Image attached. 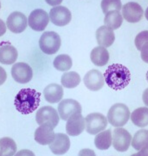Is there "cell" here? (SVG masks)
I'll list each match as a JSON object with an SVG mask.
<instances>
[{
  "label": "cell",
  "instance_id": "6da1fadb",
  "mask_svg": "<svg viewBox=\"0 0 148 156\" xmlns=\"http://www.w3.org/2000/svg\"><path fill=\"white\" fill-rule=\"evenodd\" d=\"M104 76L107 85L116 91L126 88L131 80V73L128 69L118 63L109 66Z\"/></svg>",
  "mask_w": 148,
  "mask_h": 156
},
{
  "label": "cell",
  "instance_id": "7a4b0ae2",
  "mask_svg": "<svg viewBox=\"0 0 148 156\" xmlns=\"http://www.w3.org/2000/svg\"><path fill=\"white\" fill-rule=\"evenodd\" d=\"M41 94L35 90L23 88L16 96L14 105L16 108L22 114L32 113L39 106Z\"/></svg>",
  "mask_w": 148,
  "mask_h": 156
},
{
  "label": "cell",
  "instance_id": "3957f363",
  "mask_svg": "<svg viewBox=\"0 0 148 156\" xmlns=\"http://www.w3.org/2000/svg\"><path fill=\"white\" fill-rule=\"evenodd\" d=\"M130 112L125 104L117 103L111 107L107 114L109 122L115 127L123 126L130 119Z\"/></svg>",
  "mask_w": 148,
  "mask_h": 156
},
{
  "label": "cell",
  "instance_id": "277c9868",
  "mask_svg": "<svg viewBox=\"0 0 148 156\" xmlns=\"http://www.w3.org/2000/svg\"><path fill=\"white\" fill-rule=\"evenodd\" d=\"M40 48L46 54L56 53L60 49L61 40L60 36L54 32H46L43 34L39 41Z\"/></svg>",
  "mask_w": 148,
  "mask_h": 156
},
{
  "label": "cell",
  "instance_id": "5b68a950",
  "mask_svg": "<svg viewBox=\"0 0 148 156\" xmlns=\"http://www.w3.org/2000/svg\"><path fill=\"white\" fill-rule=\"evenodd\" d=\"M86 130L91 135L97 134L106 129L107 126V119L100 113H92L88 114L85 119Z\"/></svg>",
  "mask_w": 148,
  "mask_h": 156
},
{
  "label": "cell",
  "instance_id": "8992f818",
  "mask_svg": "<svg viewBox=\"0 0 148 156\" xmlns=\"http://www.w3.org/2000/svg\"><path fill=\"white\" fill-rule=\"evenodd\" d=\"M36 119L40 126L45 123L49 124L55 129L59 123V118L56 109L50 106H46L41 107L37 111Z\"/></svg>",
  "mask_w": 148,
  "mask_h": 156
},
{
  "label": "cell",
  "instance_id": "52a82bcc",
  "mask_svg": "<svg viewBox=\"0 0 148 156\" xmlns=\"http://www.w3.org/2000/svg\"><path fill=\"white\" fill-rule=\"evenodd\" d=\"M132 139L131 135L123 128H117L113 133V144L118 151H126L129 148Z\"/></svg>",
  "mask_w": 148,
  "mask_h": 156
},
{
  "label": "cell",
  "instance_id": "ba28073f",
  "mask_svg": "<svg viewBox=\"0 0 148 156\" xmlns=\"http://www.w3.org/2000/svg\"><path fill=\"white\" fill-rule=\"evenodd\" d=\"M11 74L16 82L20 84H26L32 80L33 71L32 68L27 63L19 62L12 67Z\"/></svg>",
  "mask_w": 148,
  "mask_h": 156
},
{
  "label": "cell",
  "instance_id": "9c48e42d",
  "mask_svg": "<svg viewBox=\"0 0 148 156\" xmlns=\"http://www.w3.org/2000/svg\"><path fill=\"white\" fill-rule=\"evenodd\" d=\"M58 110L61 118L67 121L74 114L81 113L82 107L79 102L72 99L63 100L59 104Z\"/></svg>",
  "mask_w": 148,
  "mask_h": 156
},
{
  "label": "cell",
  "instance_id": "30bf717a",
  "mask_svg": "<svg viewBox=\"0 0 148 156\" xmlns=\"http://www.w3.org/2000/svg\"><path fill=\"white\" fill-rule=\"evenodd\" d=\"M49 22L48 13L42 9H36L33 11L28 18L29 27L36 31H43Z\"/></svg>",
  "mask_w": 148,
  "mask_h": 156
},
{
  "label": "cell",
  "instance_id": "8fae6325",
  "mask_svg": "<svg viewBox=\"0 0 148 156\" xmlns=\"http://www.w3.org/2000/svg\"><path fill=\"white\" fill-rule=\"evenodd\" d=\"M49 15L52 23L59 27L67 25L72 20L71 12L67 8L62 6L52 8Z\"/></svg>",
  "mask_w": 148,
  "mask_h": 156
},
{
  "label": "cell",
  "instance_id": "7c38bea8",
  "mask_svg": "<svg viewBox=\"0 0 148 156\" xmlns=\"http://www.w3.org/2000/svg\"><path fill=\"white\" fill-rule=\"evenodd\" d=\"M6 25L12 32L20 34L23 32L27 27V18L20 12H13L8 17Z\"/></svg>",
  "mask_w": 148,
  "mask_h": 156
},
{
  "label": "cell",
  "instance_id": "4fadbf2b",
  "mask_svg": "<svg viewBox=\"0 0 148 156\" xmlns=\"http://www.w3.org/2000/svg\"><path fill=\"white\" fill-rule=\"evenodd\" d=\"M143 9L137 3L130 2L123 6L124 18L130 23H135L140 21L143 17Z\"/></svg>",
  "mask_w": 148,
  "mask_h": 156
},
{
  "label": "cell",
  "instance_id": "5bb4252c",
  "mask_svg": "<svg viewBox=\"0 0 148 156\" xmlns=\"http://www.w3.org/2000/svg\"><path fill=\"white\" fill-rule=\"evenodd\" d=\"M85 86L92 91H97L103 87L104 81L103 75L100 71L93 69L89 71L83 79Z\"/></svg>",
  "mask_w": 148,
  "mask_h": 156
},
{
  "label": "cell",
  "instance_id": "9a60e30c",
  "mask_svg": "<svg viewBox=\"0 0 148 156\" xmlns=\"http://www.w3.org/2000/svg\"><path fill=\"white\" fill-rule=\"evenodd\" d=\"M51 125L45 123L41 125L35 131L34 140L40 144L49 145L54 139L55 133Z\"/></svg>",
  "mask_w": 148,
  "mask_h": 156
},
{
  "label": "cell",
  "instance_id": "2e32d148",
  "mask_svg": "<svg viewBox=\"0 0 148 156\" xmlns=\"http://www.w3.org/2000/svg\"><path fill=\"white\" fill-rule=\"evenodd\" d=\"M85 119L81 113L74 114L68 119L66 131L70 136H77L84 131Z\"/></svg>",
  "mask_w": 148,
  "mask_h": 156
},
{
  "label": "cell",
  "instance_id": "e0dca14e",
  "mask_svg": "<svg viewBox=\"0 0 148 156\" xmlns=\"http://www.w3.org/2000/svg\"><path fill=\"white\" fill-rule=\"evenodd\" d=\"M70 146L69 136L63 133H57L54 139L49 144V147L52 152L56 155H63L68 151Z\"/></svg>",
  "mask_w": 148,
  "mask_h": 156
},
{
  "label": "cell",
  "instance_id": "ac0fdd59",
  "mask_svg": "<svg viewBox=\"0 0 148 156\" xmlns=\"http://www.w3.org/2000/svg\"><path fill=\"white\" fill-rule=\"evenodd\" d=\"M43 93L45 100L49 103H56L63 98V90L60 85L53 83L46 87Z\"/></svg>",
  "mask_w": 148,
  "mask_h": 156
},
{
  "label": "cell",
  "instance_id": "d6986e66",
  "mask_svg": "<svg viewBox=\"0 0 148 156\" xmlns=\"http://www.w3.org/2000/svg\"><path fill=\"white\" fill-rule=\"evenodd\" d=\"M96 39L98 44L104 47L112 45L115 39L114 31L105 26H103L96 32Z\"/></svg>",
  "mask_w": 148,
  "mask_h": 156
},
{
  "label": "cell",
  "instance_id": "ffe728a7",
  "mask_svg": "<svg viewBox=\"0 0 148 156\" xmlns=\"http://www.w3.org/2000/svg\"><path fill=\"white\" fill-rule=\"evenodd\" d=\"M18 52L16 48L8 43L1 45L0 48V62L4 65H10L16 61Z\"/></svg>",
  "mask_w": 148,
  "mask_h": 156
},
{
  "label": "cell",
  "instance_id": "44dd1931",
  "mask_svg": "<svg viewBox=\"0 0 148 156\" xmlns=\"http://www.w3.org/2000/svg\"><path fill=\"white\" fill-rule=\"evenodd\" d=\"M108 51L102 46H98L93 48L90 54L92 62L97 66H103L107 64L109 59Z\"/></svg>",
  "mask_w": 148,
  "mask_h": 156
},
{
  "label": "cell",
  "instance_id": "7402d4cb",
  "mask_svg": "<svg viewBox=\"0 0 148 156\" xmlns=\"http://www.w3.org/2000/svg\"><path fill=\"white\" fill-rule=\"evenodd\" d=\"M148 109L147 107H140L132 112L131 120L138 127L143 128L148 125Z\"/></svg>",
  "mask_w": 148,
  "mask_h": 156
},
{
  "label": "cell",
  "instance_id": "603a6c76",
  "mask_svg": "<svg viewBox=\"0 0 148 156\" xmlns=\"http://www.w3.org/2000/svg\"><path fill=\"white\" fill-rule=\"evenodd\" d=\"M123 18L120 12L117 10L109 12L106 14L104 18V24L106 27L111 30H116L121 27L123 22Z\"/></svg>",
  "mask_w": 148,
  "mask_h": 156
},
{
  "label": "cell",
  "instance_id": "cb8c5ba5",
  "mask_svg": "<svg viewBox=\"0 0 148 156\" xmlns=\"http://www.w3.org/2000/svg\"><path fill=\"white\" fill-rule=\"evenodd\" d=\"M112 143L111 130L108 129L99 133L95 138V144L96 148L100 150H107Z\"/></svg>",
  "mask_w": 148,
  "mask_h": 156
},
{
  "label": "cell",
  "instance_id": "d4e9b609",
  "mask_svg": "<svg viewBox=\"0 0 148 156\" xmlns=\"http://www.w3.org/2000/svg\"><path fill=\"white\" fill-rule=\"evenodd\" d=\"M148 134L147 130L142 129L137 131L132 140V147L138 151L147 149Z\"/></svg>",
  "mask_w": 148,
  "mask_h": 156
},
{
  "label": "cell",
  "instance_id": "484cf974",
  "mask_svg": "<svg viewBox=\"0 0 148 156\" xmlns=\"http://www.w3.org/2000/svg\"><path fill=\"white\" fill-rule=\"evenodd\" d=\"M0 155L13 156L17 151V145L12 138L4 137L0 140Z\"/></svg>",
  "mask_w": 148,
  "mask_h": 156
},
{
  "label": "cell",
  "instance_id": "4316f807",
  "mask_svg": "<svg viewBox=\"0 0 148 156\" xmlns=\"http://www.w3.org/2000/svg\"><path fill=\"white\" fill-rule=\"evenodd\" d=\"M81 81L80 75L75 72L65 73L62 76L61 82L64 87L72 88L79 85Z\"/></svg>",
  "mask_w": 148,
  "mask_h": 156
},
{
  "label": "cell",
  "instance_id": "83f0119b",
  "mask_svg": "<svg viewBox=\"0 0 148 156\" xmlns=\"http://www.w3.org/2000/svg\"><path fill=\"white\" fill-rule=\"evenodd\" d=\"M53 66L57 70L64 72L70 69L72 66V58L67 55H57L53 62Z\"/></svg>",
  "mask_w": 148,
  "mask_h": 156
},
{
  "label": "cell",
  "instance_id": "f1b7e54d",
  "mask_svg": "<svg viewBox=\"0 0 148 156\" xmlns=\"http://www.w3.org/2000/svg\"><path fill=\"white\" fill-rule=\"evenodd\" d=\"M148 33L147 30L143 31L136 37L135 45L139 51H142L147 50Z\"/></svg>",
  "mask_w": 148,
  "mask_h": 156
},
{
  "label": "cell",
  "instance_id": "f546056e",
  "mask_svg": "<svg viewBox=\"0 0 148 156\" xmlns=\"http://www.w3.org/2000/svg\"><path fill=\"white\" fill-rule=\"evenodd\" d=\"M101 7L103 13L106 15L114 10L120 11L121 9V3L120 1H103Z\"/></svg>",
  "mask_w": 148,
  "mask_h": 156
}]
</instances>
